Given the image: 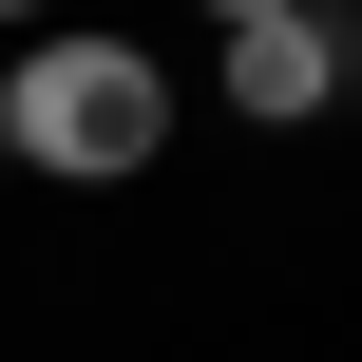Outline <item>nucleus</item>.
Wrapping results in <instances>:
<instances>
[{
    "mask_svg": "<svg viewBox=\"0 0 362 362\" xmlns=\"http://www.w3.org/2000/svg\"><path fill=\"white\" fill-rule=\"evenodd\" d=\"M0 172H19V153H0Z\"/></svg>",
    "mask_w": 362,
    "mask_h": 362,
    "instance_id": "nucleus-5",
    "label": "nucleus"
},
{
    "mask_svg": "<svg viewBox=\"0 0 362 362\" xmlns=\"http://www.w3.org/2000/svg\"><path fill=\"white\" fill-rule=\"evenodd\" d=\"M0 153L57 172V191H115V172L172 153V76H153L115 19H95V38H38V57H0Z\"/></svg>",
    "mask_w": 362,
    "mask_h": 362,
    "instance_id": "nucleus-1",
    "label": "nucleus"
},
{
    "mask_svg": "<svg viewBox=\"0 0 362 362\" xmlns=\"http://www.w3.org/2000/svg\"><path fill=\"white\" fill-rule=\"evenodd\" d=\"M0 19H57V0H0Z\"/></svg>",
    "mask_w": 362,
    "mask_h": 362,
    "instance_id": "nucleus-4",
    "label": "nucleus"
},
{
    "mask_svg": "<svg viewBox=\"0 0 362 362\" xmlns=\"http://www.w3.org/2000/svg\"><path fill=\"white\" fill-rule=\"evenodd\" d=\"M344 95V19L286 0V19H229V115H325Z\"/></svg>",
    "mask_w": 362,
    "mask_h": 362,
    "instance_id": "nucleus-2",
    "label": "nucleus"
},
{
    "mask_svg": "<svg viewBox=\"0 0 362 362\" xmlns=\"http://www.w3.org/2000/svg\"><path fill=\"white\" fill-rule=\"evenodd\" d=\"M210 19H286V0H210Z\"/></svg>",
    "mask_w": 362,
    "mask_h": 362,
    "instance_id": "nucleus-3",
    "label": "nucleus"
}]
</instances>
